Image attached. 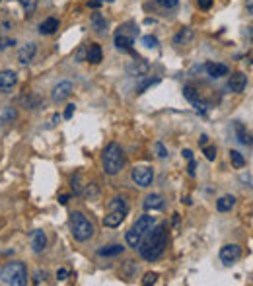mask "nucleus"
Returning <instances> with one entry per match:
<instances>
[{"label": "nucleus", "instance_id": "1", "mask_svg": "<svg viewBox=\"0 0 253 286\" xmlns=\"http://www.w3.org/2000/svg\"><path fill=\"white\" fill-rule=\"evenodd\" d=\"M165 241H167V232H165V224H154L148 234L140 239L137 248L140 249V257L144 261H156L165 249Z\"/></svg>", "mask_w": 253, "mask_h": 286}, {"label": "nucleus", "instance_id": "2", "mask_svg": "<svg viewBox=\"0 0 253 286\" xmlns=\"http://www.w3.org/2000/svg\"><path fill=\"white\" fill-rule=\"evenodd\" d=\"M103 172L107 175H117L123 168H125V152L123 148L117 144V142H111L107 144L105 150H103Z\"/></svg>", "mask_w": 253, "mask_h": 286}, {"label": "nucleus", "instance_id": "3", "mask_svg": "<svg viewBox=\"0 0 253 286\" xmlns=\"http://www.w3.org/2000/svg\"><path fill=\"white\" fill-rule=\"evenodd\" d=\"M0 280L10 286H24L27 284V269L22 261L6 263L0 271Z\"/></svg>", "mask_w": 253, "mask_h": 286}, {"label": "nucleus", "instance_id": "4", "mask_svg": "<svg viewBox=\"0 0 253 286\" xmlns=\"http://www.w3.org/2000/svg\"><path fill=\"white\" fill-rule=\"evenodd\" d=\"M129 214V207H126V200L123 197H115L109 200L107 205V214L103 218V226L105 228H117V226L123 224L125 216Z\"/></svg>", "mask_w": 253, "mask_h": 286}, {"label": "nucleus", "instance_id": "5", "mask_svg": "<svg viewBox=\"0 0 253 286\" xmlns=\"http://www.w3.org/2000/svg\"><path fill=\"white\" fill-rule=\"evenodd\" d=\"M154 224H156V218L154 216H148V214L140 216L139 220L131 226V230L126 232V243L131 248H137L140 243V239L148 234V230L154 228Z\"/></svg>", "mask_w": 253, "mask_h": 286}, {"label": "nucleus", "instance_id": "6", "mask_svg": "<svg viewBox=\"0 0 253 286\" xmlns=\"http://www.w3.org/2000/svg\"><path fill=\"white\" fill-rule=\"evenodd\" d=\"M70 232L76 241H88L94 236V224L82 212H72L70 214Z\"/></svg>", "mask_w": 253, "mask_h": 286}, {"label": "nucleus", "instance_id": "7", "mask_svg": "<svg viewBox=\"0 0 253 286\" xmlns=\"http://www.w3.org/2000/svg\"><path fill=\"white\" fill-rule=\"evenodd\" d=\"M131 177H133V181L139 187H150L152 181H154V172H152V168L139 166V168H135L131 172Z\"/></svg>", "mask_w": 253, "mask_h": 286}, {"label": "nucleus", "instance_id": "8", "mask_svg": "<svg viewBox=\"0 0 253 286\" xmlns=\"http://www.w3.org/2000/svg\"><path fill=\"white\" fill-rule=\"evenodd\" d=\"M241 257V248L236 243H228L220 249V261L224 265H234Z\"/></svg>", "mask_w": 253, "mask_h": 286}, {"label": "nucleus", "instance_id": "9", "mask_svg": "<svg viewBox=\"0 0 253 286\" xmlns=\"http://www.w3.org/2000/svg\"><path fill=\"white\" fill-rule=\"evenodd\" d=\"M70 94H72V84H70L68 80H63V82H59L57 86L53 88V94H51V98H53V101H55V103H61V101L66 100Z\"/></svg>", "mask_w": 253, "mask_h": 286}, {"label": "nucleus", "instance_id": "10", "mask_svg": "<svg viewBox=\"0 0 253 286\" xmlns=\"http://www.w3.org/2000/svg\"><path fill=\"white\" fill-rule=\"evenodd\" d=\"M150 70V64L144 59H135L133 62L126 64V74L129 76H144Z\"/></svg>", "mask_w": 253, "mask_h": 286}, {"label": "nucleus", "instance_id": "11", "mask_svg": "<svg viewBox=\"0 0 253 286\" xmlns=\"http://www.w3.org/2000/svg\"><path fill=\"white\" fill-rule=\"evenodd\" d=\"M16 84H18V76L14 70H2L0 72V92L8 94V92H12V88Z\"/></svg>", "mask_w": 253, "mask_h": 286}, {"label": "nucleus", "instance_id": "12", "mask_svg": "<svg viewBox=\"0 0 253 286\" xmlns=\"http://www.w3.org/2000/svg\"><path fill=\"white\" fill-rule=\"evenodd\" d=\"M247 86V76L243 72H234L230 76V82H228V90L230 92H236V94H241Z\"/></svg>", "mask_w": 253, "mask_h": 286}, {"label": "nucleus", "instance_id": "13", "mask_svg": "<svg viewBox=\"0 0 253 286\" xmlns=\"http://www.w3.org/2000/svg\"><path fill=\"white\" fill-rule=\"evenodd\" d=\"M29 241H31V248H33L35 253H41V251H45V248H47V236H45L43 230H33L29 234Z\"/></svg>", "mask_w": 253, "mask_h": 286}, {"label": "nucleus", "instance_id": "14", "mask_svg": "<svg viewBox=\"0 0 253 286\" xmlns=\"http://www.w3.org/2000/svg\"><path fill=\"white\" fill-rule=\"evenodd\" d=\"M133 45H135L133 35H126V33H121V31L115 35V47L121 53H133Z\"/></svg>", "mask_w": 253, "mask_h": 286}, {"label": "nucleus", "instance_id": "15", "mask_svg": "<svg viewBox=\"0 0 253 286\" xmlns=\"http://www.w3.org/2000/svg\"><path fill=\"white\" fill-rule=\"evenodd\" d=\"M204 70L208 72V76H213V78H222V76L230 74V68H228L226 64H222V62H206L204 64Z\"/></svg>", "mask_w": 253, "mask_h": 286}, {"label": "nucleus", "instance_id": "16", "mask_svg": "<svg viewBox=\"0 0 253 286\" xmlns=\"http://www.w3.org/2000/svg\"><path fill=\"white\" fill-rule=\"evenodd\" d=\"M35 51H37L35 43H25L24 47L20 49V53H18L20 64H29V62L33 61V57H35Z\"/></svg>", "mask_w": 253, "mask_h": 286}, {"label": "nucleus", "instance_id": "17", "mask_svg": "<svg viewBox=\"0 0 253 286\" xmlns=\"http://www.w3.org/2000/svg\"><path fill=\"white\" fill-rule=\"evenodd\" d=\"M86 61L92 64H100L103 61V53H101V47L98 43H92L90 47H86Z\"/></svg>", "mask_w": 253, "mask_h": 286}, {"label": "nucleus", "instance_id": "18", "mask_svg": "<svg viewBox=\"0 0 253 286\" xmlns=\"http://www.w3.org/2000/svg\"><path fill=\"white\" fill-rule=\"evenodd\" d=\"M142 207H144V211H160V209H164V197L162 195H148Z\"/></svg>", "mask_w": 253, "mask_h": 286}, {"label": "nucleus", "instance_id": "19", "mask_svg": "<svg viewBox=\"0 0 253 286\" xmlns=\"http://www.w3.org/2000/svg\"><path fill=\"white\" fill-rule=\"evenodd\" d=\"M59 29V20L57 18H47L45 22H41L39 25V33L41 35H53Z\"/></svg>", "mask_w": 253, "mask_h": 286}, {"label": "nucleus", "instance_id": "20", "mask_svg": "<svg viewBox=\"0 0 253 286\" xmlns=\"http://www.w3.org/2000/svg\"><path fill=\"white\" fill-rule=\"evenodd\" d=\"M92 27H94L98 33H105L109 24H107V20H105L101 14H92Z\"/></svg>", "mask_w": 253, "mask_h": 286}, {"label": "nucleus", "instance_id": "21", "mask_svg": "<svg viewBox=\"0 0 253 286\" xmlns=\"http://www.w3.org/2000/svg\"><path fill=\"white\" fill-rule=\"evenodd\" d=\"M234 205H236V197H232V195H226V197H220V199L216 200V209L220 212H228L234 209Z\"/></svg>", "mask_w": 253, "mask_h": 286}, {"label": "nucleus", "instance_id": "22", "mask_svg": "<svg viewBox=\"0 0 253 286\" xmlns=\"http://www.w3.org/2000/svg\"><path fill=\"white\" fill-rule=\"evenodd\" d=\"M191 39H193V29L189 27H183L176 37H174V45H187Z\"/></svg>", "mask_w": 253, "mask_h": 286}, {"label": "nucleus", "instance_id": "23", "mask_svg": "<svg viewBox=\"0 0 253 286\" xmlns=\"http://www.w3.org/2000/svg\"><path fill=\"white\" fill-rule=\"evenodd\" d=\"M125 251L123 246H119V243H113V246H107V248H101L98 253H100L101 257H115V255H121Z\"/></svg>", "mask_w": 253, "mask_h": 286}, {"label": "nucleus", "instance_id": "24", "mask_svg": "<svg viewBox=\"0 0 253 286\" xmlns=\"http://www.w3.org/2000/svg\"><path fill=\"white\" fill-rule=\"evenodd\" d=\"M236 135H238V140L245 146H251V137H249V131L243 127L241 123H236Z\"/></svg>", "mask_w": 253, "mask_h": 286}, {"label": "nucleus", "instance_id": "25", "mask_svg": "<svg viewBox=\"0 0 253 286\" xmlns=\"http://www.w3.org/2000/svg\"><path fill=\"white\" fill-rule=\"evenodd\" d=\"M20 4H22V8H24L25 16L29 18V16H33V12H35V8H37L39 0H18Z\"/></svg>", "mask_w": 253, "mask_h": 286}, {"label": "nucleus", "instance_id": "26", "mask_svg": "<svg viewBox=\"0 0 253 286\" xmlns=\"http://www.w3.org/2000/svg\"><path fill=\"white\" fill-rule=\"evenodd\" d=\"M230 160L234 164V168H245V158L241 156L238 150H230Z\"/></svg>", "mask_w": 253, "mask_h": 286}, {"label": "nucleus", "instance_id": "27", "mask_svg": "<svg viewBox=\"0 0 253 286\" xmlns=\"http://www.w3.org/2000/svg\"><path fill=\"white\" fill-rule=\"evenodd\" d=\"M16 119V109L14 107H4L0 111V123H10Z\"/></svg>", "mask_w": 253, "mask_h": 286}, {"label": "nucleus", "instance_id": "28", "mask_svg": "<svg viewBox=\"0 0 253 286\" xmlns=\"http://www.w3.org/2000/svg\"><path fill=\"white\" fill-rule=\"evenodd\" d=\"M183 96H185V98H187L191 103H195L197 100H201V98H199V92H197V90H195L193 86H185V88H183Z\"/></svg>", "mask_w": 253, "mask_h": 286}, {"label": "nucleus", "instance_id": "29", "mask_svg": "<svg viewBox=\"0 0 253 286\" xmlns=\"http://www.w3.org/2000/svg\"><path fill=\"white\" fill-rule=\"evenodd\" d=\"M160 80L158 78H148L146 82H142L140 86H137V94H144V90H148V88H152V86H156Z\"/></svg>", "mask_w": 253, "mask_h": 286}, {"label": "nucleus", "instance_id": "30", "mask_svg": "<svg viewBox=\"0 0 253 286\" xmlns=\"http://www.w3.org/2000/svg\"><path fill=\"white\" fill-rule=\"evenodd\" d=\"M142 43H144V47H148V49H156V47H158V39L154 37V35L142 37Z\"/></svg>", "mask_w": 253, "mask_h": 286}, {"label": "nucleus", "instance_id": "31", "mask_svg": "<svg viewBox=\"0 0 253 286\" xmlns=\"http://www.w3.org/2000/svg\"><path fill=\"white\" fill-rule=\"evenodd\" d=\"M156 4L158 6H162V8H176L177 4H179V0H156Z\"/></svg>", "mask_w": 253, "mask_h": 286}, {"label": "nucleus", "instance_id": "32", "mask_svg": "<svg viewBox=\"0 0 253 286\" xmlns=\"http://www.w3.org/2000/svg\"><path fill=\"white\" fill-rule=\"evenodd\" d=\"M156 280H158V274H156V273H146V274H144V278H142V284H144V286L156 284Z\"/></svg>", "mask_w": 253, "mask_h": 286}, {"label": "nucleus", "instance_id": "33", "mask_svg": "<svg viewBox=\"0 0 253 286\" xmlns=\"http://www.w3.org/2000/svg\"><path fill=\"white\" fill-rule=\"evenodd\" d=\"M80 177H82L80 174H76L74 177H72V189H74L76 195H82V185H80Z\"/></svg>", "mask_w": 253, "mask_h": 286}, {"label": "nucleus", "instance_id": "34", "mask_svg": "<svg viewBox=\"0 0 253 286\" xmlns=\"http://www.w3.org/2000/svg\"><path fill=\"white\" fill-rule=\"evenodd\" d=\"M204 156H206V160H215V158H216V148H215V146H204Z\"/></svg>", "mask_w": 253, "mask_h": 286}, {"label": "nucleus", "instance_id": "35", "mask_svg": "<svg viewBox=\"0 0 253 286\" xmlns=\"http://www.w3.org/2000/svg\"><path fill=\"white\" fill-rule=\"evenodd\" d=\"M76 61L78 62L86 61V47H80V49L76 51Z\"/></svg>", "mask_w": 253, "mask_h": 286}, {"label": "nucleus", "instance_id": "36", "mask_svg": "<svg viewBox=\"0 0 253 286\" xmlns=\"http://www.w3.org/2000/svg\"><path fill=\"white\" fill-rule=\"evenodd\" d=\"M197 4H199L201 10H208L213 6V0H197Z\"/></svg>", "mask_w": 253, "mask_h": 286}, {"label": "nucleus", "instance_id": "37", "mask_svg": "<svg viewBox=\"0 0 253 286\" xmlns=\"http://www.w3.org/2000/svg\"><path fill=\"white\" fill-rule=\"evenodd\" d=\"M156 150H158V156H160V158H165V156H167V150L164 148L162 142H156Z\"/></svg>", "mask_w": 253, "mask_h": 286}, {"label": "nucleus", "instance_id": "38", "mask_svg": "<svg viewBox=\"0 0 253 286\" xmlns=\"http://www.w3.org/2000/svg\"><path fill=\"white\" fill-rule=\"evenodd\" d=\"M45 278H47V273L43 271V273H37L35 274V278H33V284H41V282H45Z\"/></svg>", "mask_w": 253, "mask_h": 286}, {"label": "nucleus", "instance_id": "39", "mask_svg": "<svg viewBox=\"0 0 253 286\" xmlns=\"http://www.w3.org/2000/svg\"><path fill=\"white\" fill-rule=\"evenodd\" d=\"M74 103H68V105H66V111H64V119H70V117H72V113H74Z\"/></svg>", "mask_w": 253, "mask_h": 286}, {"label": "nucleus", "instance_id": "40", "mask_svg": "<svg viewBox=\"0 0 253 286\" xmlns=\"http://www.w3.org/2000/svg\"><path fill=\"white\" fill-rule=\"evenodd\" d=\"M68 271H66V269H59V271H57V278H59V280H66V278H68Z\"/></svg>", "mask_w": 253, "mask_h": 286}, {"label": "nucleus", "instance_id": "41", "mask_svg": "<svg viewBox=\"0 0 253 286\" xmlns=\"http://www.w3.org/2000/svg\"><path fill=\"white\" fill-rule=\"evenodd\" d=\"M103 2H113V0H92V2H88L90 8H98L100 4H103Z\"/></svg>", "mask_w": 253, "mask_h": 286}, {"label": "nucleus", "instance_id": "42", "mask_svg": "<svg viewBox=\"0 0 253 286\" xmlns=\"http://www.w3.org/2000/svg\"><path fill=\"white\" fill-rule=\"evenodd\" d=\"M0 43H2V45H0V49H6V47H10V45H14V39H2Z\"/></svg>", "mask_w": 253, "mask_h": 286}, {"label": "nucleus", "instance_id": "43", "mask_svg": "<svg viewBox=\"0 0 253 286\" xmlns=\"http://www.w3.org/2000/svg\"><path fill=\"white\" fill-rule=\"evenodd\" d=\"M195 168H197V164L189 160V175H195Z\"/></svg>", "mask_w": 253, "mask_h": 286}, {"label": "nucleus", "instance_id": "44", "mask_svg": "<svg viewBox=\"0 0 253 286\" xmlns=\"http://www.w3.org/2000/svg\"><path fill=\"white\" fill-rule=\"evenodd\" d=\"M245 6H247V14H253V0H245Z\"/></svg>", "mask_w": 253, "mask_h": 286}, {"label": "nucleus", "instance_id": "45", "mask_svg": "<svg viewBox=\"0 0 253 286\" xmlns=\"http://www.w3.org/2000/svg\"><path fill=\"white\" fill-rule=\"evenodd\" d=\"M68 199H70L68 195H61V197H59V202H61V205H66V202H68Z\"/></svg>", "mask_w": 253, "mask_h": 286}, {"label": "nucleus", "instance_id": "46", "mask_svg": "<svg viewBox=\"0 0 253 286\" xmlns=\"http://www.w3.org/2000/svg\"><path fill=\"white\" fill-rule=\"evenodd\" d=\"M183 156H185L187 160H193V152H191V150H183Z\"/></svg>", "mask_w": 253, "mask_h": 286}, {"label": "nucleus", "instance_id": "47", "mask_svg": "<svg viewBox=\"0 0 253 286\" xmlns=\"http://www.w3.org/2000/svg\"><path fill=\"white\" fill-rule=\"evenodd\" d=\"M206 140H208V137H206V135H202V137L199 138V144H201V146H204V144H206Z\"/></svg>", "mask_w": 253, "mask_h": 286}, {"label": "nucleus", "instance_id": "48", "mask_svg": "<svg viewBox=\"0 0 253 286\" xmlns=\"http://www.w3.org/2000/svg\"><path fill=\"white\" fill-rule=\"evenodd\" d=\"M0 2H2V0H0Z\"/></svg>", "mask_w": 253, "mask_h": 286}]
</instances>
